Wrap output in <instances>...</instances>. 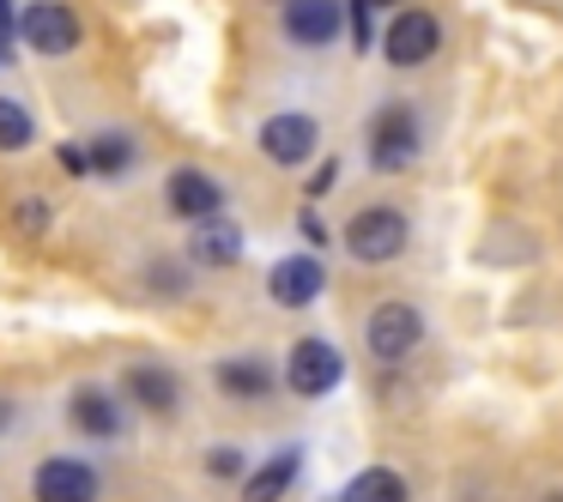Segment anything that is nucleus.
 I'll use <instances>...</instances> for the list:
<instances>
[{
	"label": "nucleus",
	"instance_id": "1",
	"mask_svg": "<svg viewBox=\"0 0 563 502\" xmlns=\"http://www.w3.org/2000/svg\"><path fill=\"white\" fill-rule=\"evenodd\" d=\"M406 236H412V224H406L400 207H364L352 224H345V248H352V260H369V267H382V260L400 255Z\"/></svg>",
	"mask_w": 563,
	"mask_h": 502
},
{
	"label": "nucleus",
	"instance_id": "2",
	"mask_svg": "<svg viewBox=\"0 0 563 502\" xmlns=\"http://www.w3.org/2000/svg\"><path fill=\"white\" fill-rule=\"evenodd\" d=\"M285 381H291V393H303V400H321V393H333L345 381V357L333 339H297L291 357H285Z\"/></svg>",
	"mask_w": 563,
	"mask_h": 502
},
{
	"label": "nucleus",
	"instance_id": "3",
	"mask_svg": "<svg viewBox=\"0 0 563 502\" xmlns=\"http://www.w3.org/2000/svg\"><path fill=\"white\" fill-rule=\"evenodd\" d=\"M364 339L382 364H400V357H412L418 339H424V315H418L412 303H376L364 321Z\"/></svg>",
	"mask_w": 563,
	"mask_h": 502
},
{
	"label": "nucleus",
	"instance_id": "4",
	"mask_svg": "<svg viewBox=\"0 0 563 502\" xmlns=\"http://www.w3.org/2000/svg\"><path fill=\"white\" fill-rule=\"evenodd\" d=\"M418 115L406 110V103H388V110L369 122V164L376 170H412V158H418Z\"/></svg>",
	"mask_w": 563,
	"mask_h": 502
},
{
	"label": "nucleus",
	"instance_id": "5",
	"mask_svg": "<svg viewBox=\"0 0 563 502\" xmlns=\"http://www.w3.org/2000/svg\"><path fill=\"white\" fill-rule=\"evenodd\" d=\"M19 37L37 55H67V49H79V13L62 7V0H37V7L19 13Z\"/></svg>",
	"mask_w": 563,
	"mask_h": 502
},
{
	"label": "nucleus",
	"instance_id": "6",
	"mask_svg": "<svg viewBox=\"0 0 563 502\" xmlns=\"http://www.w3.org/2000/svg\"><path fill=\"white\" fill-rule=\"evenodd\" d=\"M437 43H442V25H437V13H400L388 31H382V55H388V67H424L430 55H437Z\"/></svg>",
	"mask_w": 563,
	"mask_h": 502
},
{
	"label": "nucleus",
	"instance_id": "7",
	"mask_svg": "<svg viewBox=\"0 0 563 502\" xmlns=\"http://www.w3.org/2000/svg\"><path fill=\"white\" fill-rule=\"evenodd\" d=\"M31 490H37V502H98V466L74 460V454H49Z\"/></svg>",
	"mask_w": 563,
	"mask_h": 502
},
{
	"label": "nucleus",
	"instance_id": "8",
	"mask_svg": "<svg viewBox=\"0 0 563 502\" xmlns=\"http://www.w3.org/2000/svg\"><path fill=\"white\" fill-rule=\"evenodd\" d=\"M345 31V7L340 0H285V37L297 49H328Z\"/></svg>",
	"mask_w": 563,
	"mask_h": 502
},
{
	"label": "nucleus",
	"instance_id": "9",
	"mask_svg": "<svg viewBox=\"0 0 563 502\" xmlns=\"http://www.w3.org/2000/svg\"><path fill=\"white\" fill-rule=\"evenodd\" d=\"M267 291L279 309H309L328 291V267H321V255H285L279 267L267 272Z\"/></svg>",
	"mask_w": 563,
	"mask_h": 502
},
{
	"label": "nucleus",
	"instance_id": "10",
	"mask_svg": "<svg viewBox=\"0 0 563 502\" xmlns=\"http://www.w3.org/2000/svg\"><path fill=\"white\" fill-rule=\"evenodd\" d=\"M316 140H321V127H316V115H303V110H285V115H267V122H261V152H267L273 164H303L309 152H316Z\"/></svg>",
	"mask_w": 563,
	"mask_h": 502
},
{
	"label": "nucleus",
	"instance_id": "11",
	"mask_svg": "<svg viewBox=\"0 0 563 502\" xmlns=\"http://www.w3.org/2000/svg\"><path fill=\"white\" fill-rule=\"evenodd\" d=\"M188 255H195L200 267H236V260H243V224H231L224 212L200 219L195 236H188Z\"/></svg>",
	"mask_w": 563,
	"mask_h": 502
},
{
	"label": "nucleus",
	"instance_id": "12",
	"mask_svg": "<svg viewBox=\"0 0 563 502\" xmlns=\"http://www.w3.org/2000/svg\"><path fill=\"white\" fill-rule=\"evenodd\" d=\"M164 194H170V212H176V219H188V224H200V219H212V212H224V188L212 182L207 170H176Z\"/></svg>",
	"mask_w": 563,
	"mask_h": 502
},
{
	"label": "nucleus",
	"instance_id": "13",
	"mask_svg": "<svg viewBox=\"0 0 563 502\" xmlns=\"http://www.w3.org/2000/svg\"><path fill=\"white\" fill-rule=\"evenodd\" d=\"M128 393H134L152 417H170L176 405H183V388H176V376L164 364H134L128 369Z\"/></svg>",
	"mask_w": 563,
	"mask_h": 502
},
{
	"label": "nucleus",
	"instance_id": "14",
	"mask_svg": "<svg viewBox=\"0 0 563 502\" xmlns=\"http://www.w3.org/2000/svg\"><path fill=\"white\" fill-rule=\"evenodd\" d=\"M297 466H303V454H297V448H285V454H273V460H261L255 472L243 478V502H279L285 490L297 484Z\"/></svg>",
	"mask_w": 563,
	"mask_h": 502
},
{
	"label": "nucleus",
	"instance_id": "15",
	"mask_svg": "<svg viewBox=\"0 0 563 502\" xmlns=\"http://www.w3.org/2000/svg\"><path fill=\"white\" fill-rule=\"evenodd\" d=\"M67 412H74V430H86V436H115V430H122V405L103 388H79Z\"/></svg>",
	"mask_w": 563,
	"mask_h": 502
},
{
	"label": "nucleus",
	"instance_id": "16",
	"mask_svg": "<svg viewBox=\"0 0 563 502\" xmlns=\"http://www.w3.org/2000/svg\"><path fill=\"white\" fill-rule=\"evenodd\" d=\"M219 388L231 393V400H261V393H273V369L261 364V357H224Z\"/></svg>",
	"mask_w": 563,
	"mask_h": 502
},
{
	"label": "nucleus",
	"instance_id": "17",
	"mask_svg": "<svg viewBox=\"0 0 563 502\" xmlns=\"http://www.w3.org/2000/svg\"><path fill=\"white\" fill-rule=\"evenodd\" d=\"M340 502H406V478L394 466H364V472L345 484Z\"/></svg>",
	"mask_w": 563,
	"mask_h": 502
},
{
	"label": "nucleus",
	"instance_id": "18",
	"mask_svg": "<svg viewBox=\"0 0 563 502\" xmlns=\"http://www.w3.org/2000/svg\"><path fill=\"white\" fill-rule=\"evenodd\" d=\"M86 158H91V176H128V164H134V140H122V134H98Z\"/></svg>",
	"mask_w": 563,
	"mask_h": 502
},
{
	"label": "nucleus",
	"instance_id": "19",
	"mask_svg": "<svg viewBox=\"0 0 563 502\" xmlns=\"http://www.w3.org/2000/svg\"><path fill=\"white\" fill-rule=\"evenodd\" d=\"M31 140H37V122H31L25 103L0 98V152H25Z\"/></svg>",
	"mask_w": 563,
	"mask_h": 502
},
{
	"label": "nucleus",
	"instance_id": "20",
	"mask_svg": "<svg viewBox=\"0 0 563 502\" xmlns=\"http://www.w3.org/2000/svg\"><path fill=\"white\" fill-rule=\"evenodd\" d=\"M369 13H376L369 0H352V49H357V55L376 43V19H369Z\"/></svg>",
	"mask_w": 563,
	"mask_h": 502
},
{
	"label": "nucleus",
	"instance_id": "21",
	"mask_svg": "<svg viewBox=\"0 0 563 502\" xmlns=\"http://www.w3.org/2000/svg\"><path fill=\"white\" fill-rule=\"evenodd\" d=\"M207 472L212 478H243V454H236V448H212L207 454Z\"/></svg>",
	"mask_w": 563,
	"mask_h": 502
},
{
	"label": "nucleus",
	"instance_id": "22",
	"mask_svg": "<svg viewBox=\"0 0 563 502\" xmlns=\"http://www.w3.org/2000/svg\"><path fill=\"white\" fill-rule=\"evenodd\" d=\"M333 182H340V158H328V164H321V170H316V176H309V182H303V188H309V200H321V194H328V188H333Z\"/></svg>",
	"mask_w": 563,
	"mask_h": 502
},
{
	"label": "nucleus",
	"instance_id": "23",
	"mask_svg": "<svg viewBox=\"0 0 563 502\" xmlns=\"http://www.w3.org/2000/svg\"><path fill=\"white\" fill-rule=\"evenodd\" d=\"M19 224H25L31 236H43V224H49V207H43V200H25V207H19Z\"/></svg>",
	"mask_w": 563,
	"mask_h": 502
},
{
	"label": "nucleus",
	"instance_id": "24",
	"mask_svg": "<svg viewBox=\"0 0 563 502\" xmlns=\"http://www.w3.org/2000/svg\"><path fill=\"white\" fill-rule=\"evenodd\" d=\"M297 231H303V236H309V243H316V248L328 243V224H321V212H316V207H309L303 219H297Z\"/></svg>",
	"mask_w": 563,
	"mask_h": 502
},
{
	"label": "nucleus",
	"instance_id": "25",
	"mask_svg": "<svg viewBox=\"0 0 563 502\" xmlns=\"http://www.w3.org/2000/svg\"><path fill=\"white\" fill-rule=\"evenodd\" d=\"M62 170H67V176H91V158H86L79 146H62Z\"/></svg>",
	"mask_w": 563,
	"mask_h": 502
},
{
	"label": "nucleus",
	"instance_id": "26",
	"mask_svg": "<svg viewBox=\"0 0 563 502\" xmlns=\"http://www.w3.org/2000/svg\"><path fill=\"white\" fill-rule=\"evenodd\" d=\"M19 31V19H13V0H0V49H7V37Z\"/></svg>",
	"mask_w": 563,
	"mask_h": 502
},
{
	"label": "nucleus",
	"instance_id": "27",
	"mask_svg": "<svg viewBox=\"0 0 563 502\" xmlns=\"http://www.w3.org/2000/svg\"><path fill=\"white\" fill-rule=\"evenodd\" d=\"M7 424H13V405H7V400H0V430H7Z\"/></svg>",
	"mask_w": 563,
	"mask_h": 502
},
{
	"label": "nucleus",
	"instance_id": "28",
	"mask_svg": "<svg viewBox=\"0 0 563 502\" xmlns=\"http://www.w3.org/2000/svg\"><path fill=\"white\" fill-rule=\"evenodd\" d=\"M369 7H394V0H369Z\"/></svg>",
	"mask_w": 563,
	"mask_h": 502
},
{
	"label": "nucleus",
	"instance_id": "29",
	"mask_svg": "<svg viewBox=\"0 0 563 502\" xmlns=\"http://www.w3.org/2000/svg\"><path fill=\"white\" fill-rule=\"evenodd\" d=\"M551 502H563V497H551Z\"/></svg>",
	"mask_w": 563,
	"mask_h": 502
}]
</instances>
